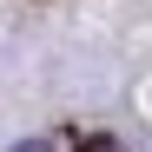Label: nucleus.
I'll list each match as a JSON object with an SVG mask.
<instances>
[{"label":"nucleus","instance_id":"nucleus-2","mask_svg":"<svg viewBox=\"0 0 152 152\" xmlns=\"http://www.w3.org/2000/svg\"><path fill=\"white\" fill-rule=\"evenodd\" d=\"M7 152H53V139H20V145H7Z\"/></svg>","mask_w":152,"mask_h":152},{"label":"nucleus","instance_id":"nucleus-1","mask_svg":"<svg viewBox=\"0 0 152 152\" xmlns=\"http://www.w3.org/2000/svg\"><path fill=\"white\" fill-rule=\"evenodd\" d=\"M80 152H126V145H119V139H106V132H99V139H86Z\"/></svg>","mask_w":152,"mask_h":152}]
</instances>
